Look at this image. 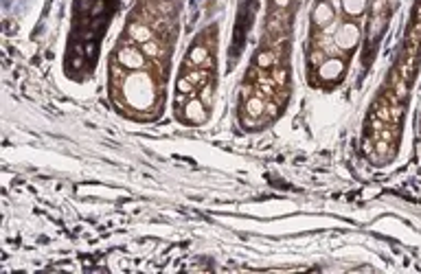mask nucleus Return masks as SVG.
I'll return each instance as SVG.
<instances>
[{"instance_id":"9d476101","label":"nucleus","mask_w":421,"mask_h":274,"mask_svg":"<svg viewBox=\"0 0 421 274\" xmlns=\"http://www.w3.org/2000/svg\"><path fill=\"white\" fill-rule=\"evenodd\" d=\"M248 110H250L252 114H259V112L263 110V103L259 101V99H252V101L248 103Z\"/></svg>"},{"instance_id":"0eeeda50","label":"nucleus","mask_w":421,"mask_h":274,"mask_svg":"<svg viewBox=\"0 0 421 274\" xmlns=\"http://www.w3.org/2000/svg\"><path fill=\"white\" fill-rule=\"evenodd\" d=\"M364 3H367V0H342L346 13H353V15L362 13V9H364Z\"/></svg>"},{"instance_id":"1a4fd4ad","label":"nucleus","mask_w":421,"mask_h":274,"mask_svg":"<svg viewBox=\"0 0 421 274\" xmlns=\"http://www.w3.org/2000/svg\"><path fill=\"white\" fill-rule=\"evenodd\" d=\"M204 57H206V51H204V48H193V51H191V60H193L195 64L204 62Z\"/></svg>"},{"instance_id":"f8f14e48","label":"nucleus","mask_w":421,"mask_h":274,"mask_svg":"<svg viewBox=\"0 0 421 274\" xmlns=\"http://www.w3.org/2000/svg\"><path fill=\"white\" fill-rule=\"evenodd\" d=\"M145 51H147V53H150V55H156V53H158V48H156V44H152V42H147V44H145Z\"/></svg>"},{"instance_id":"39448f33","label":"nucleus","mask_w":421,"mask_h":274,"mask_svg":"<svg viewBox=\"0 0 421 274\" xmlns=\"http://www.w3.org/2000/svg\"><path fill=\"white\" fill-rule=\"evenodd\" d=\"M187 116L191 121H204V107L200 101H191L187 105Z\"/></svg>"},{"instance_id":"6e6552de","label":"nucleus","mask_w":421,"mask_h":274,"mask_svg":"<svg viewBox=\"0 0 421 274\" xmlns=\"http://www.w3.org/2000/svg\"><path fill=\"white\" fill-rule=\"evenodd\" d=\"M132 35H134L138 42H145V40H150V31H147L145 27H138V24H134V27H132Z\"/></svg>"},{"instance_id":"f03ea898","label":"nucleus","mask_w":421,"mask_h":274,"mask_svg":"<svg viewBox=\"0 0 421 274\" xmlns=\"http://www.w3.org/2000/svg\"><path fill=\"white\" fill-rule=\"evenodd\" d=\"M358 38H360V31H358L356 24H342L340 31L336 33V42L340 48H351L358 42Z\"/></svg>"},{"instance_id":"20e7f679","label":"nucleus","mask_w":421,"mask_h":274,"mask_svg":"<svg viewBox=\"0 0 421 274\" xmlns=\"http://www.w3.org/2000/svg\"><path fill=\"white\" fill-rule=\"evenodd\" d=\"M340 72H342V62L340 60H329V62H325L323 66H320V75H323L325 79H336Z\"/></svg>"},{"instance_id":"ddd939ff","label":"nucleus","mask_w":421,"mask_h":274,"mask_svg":"<svg viewBox=\"0 0 421 274\" xmlns=\"http://www.w3.org/2000/svg\"><path fill=\"white\" fill-rule=\"evenodd\" d=\"M189 88H191V86H189L187 81H180V90H189Z\"/></svg>"},{"instance_id":"9b49d317","label":"nucleus","mask_w":421,"mask_h":274,"mask_svg":"<svg viewBox=\"0 0 421 274\" xmlns=\"http://www.w3.org/2000/svg\"><path fill=\"white\" fill-rule=\"evenodd\" d=\"M259 64H261V66H270V64H272V55H270V53H261V55H259Z\"/></svg>"},{"instance_id":"4468645a","label":"nucleus","mask_w":421,"mask_h":274,"mask_svg":"<svg viewBox=\"0 0 421 274\" xmlns=\"http://www.w3.org/2000/svg\"><path fill=\"white\" fill-rule=\"evenodd\" d=\"M277 3H279V5H287V0H277Z\"/></svg>"},{"instance_id":"f257e3e1","label":"nucleus","mask_w":421,"mask_h":274,"mask_svg":"<svg viewBox=\"0 0 421 274\" xmlns=\"http://www.w3.org/2000/svg\"><path fill=\"white\" fill-rule=\"evenodd\" d=\"M125 99L130 101V105H134L136 110H143V107H150L154 101V84L152 79L143 72H136L127 77L125 81Z\"/></svg>"},{"instance_id":"7ed1b4c3","label":"nucleus","mask_w":421,"mask_h":274,"mask_svg":"<svg viewBox=\"0 0 421 274\" xmlns=\"http://www.w3.org/2000/svg\"><path fill=\"white\" fill-rule=\"evenodd\" d=\"M119 60L125 66H130V68H140V66H143V57H140V53H136L134 48H123L119 53Z\"/></svg>"},{"instance_id":"423d86ee","label":"nucleus","mask_w":421,"mask_h":274,"mask_svg":"<svg viewBox=\"0 0 421 274\" xmlns=\"http://www.w3.org/2000/svg\"><path fill=\"white\" fill-rule=\"evenodd\" d=\"M332 18H334V13H332V9H329L327 5H318L316 11H314V20H316L318 24H327Z\"/></svg>"}]
</instances>
